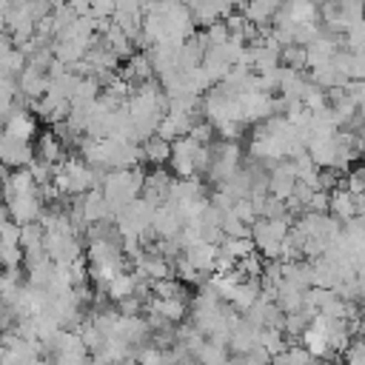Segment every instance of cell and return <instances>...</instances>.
I'll list each match as a JSON object with an SVG mask.
<instances>
[{"label": "cell", "mask_w": 365, "mask_h": 365, "mask_svg": "<svg viewBox=\"0 0 365 365\" xmlns=\"http://www.w3.org/2000/svg\"><path fill=\"white\" fill-rule=\"evenodd\" d=\"M143 185H145V171H143L140 165H137V168H114V171L106 174L100 191L106 194L114 220H117V214H120L128 202H134V200L143 194Z\"/></svg>", "instance_id": "cell-1"}, {"label": "cell", "mask_w": 365, "mask_h": 365, "mask_svg": "<svg viewBox=\"0 0 365 365\" xmlns=\"http://www.w3.org/2000/svg\"><path fill=\"white\" fill-rule=\"evenodd\" d=\"M291 234V225L288 220H257L251 225V240L257 245V251L265 257V259H279L282 257V245Z\"/></svg>", "instance_id": "cell-2"}, {"label": "cell", "mask_w": 365, "mask_h": 365, "mask_svg": "<svg viewBox=\"0 0 365 365\" xmlns=\"http://www.w3.org/2000/svg\"><path fill=\"white\" fill-rule=\"evenodd\" d=\"M211 151H214V160H211L208 180L222 185L225 180H231L242 168V148H240L237 140H217L211 145Z\"/></svg>", "instance_id": "cell-3"}, {"label": "cell", "mask_w": 365, "mask_h": 365, "mask_svg": "<svg viewBox=\"0 0 365 365\" xmlns=\"http://www.w3.org/2000/svg\"><path fill=\"white\" fill-rule=\"evenodd\" d=\"M202 143H197L194 137H180L171 143V160H168V168L177 180H188V177H197V151H200Z\"/></svg>", "instance_id": "cell-4"}, {"label": "cell", "mask_w": 365, "mask_h": 365, "mask_svg": "<svg viewBox=\"0 0 365 365\" xmlns=\"http://www.w3.org/2000/svg\"><path fill=\"white\" fill-rule=\"evenodd\" d=\"M46 251L51 257V262L68 268L74 265L77 259L86 257L83 251V242L77 240V234H46Z\"/></svg>", "instance_id": "cell-5"}, {"label": "cell", "mask_w": 365, "mask_h": 365, "mask_svg": "<svg viewBox=\"0 0 365 365\" xmlns=\"http://www.w3.org/2000/svg\"><path fill=\"white\" fill-rule=\"evenodd\" d=\"M88 354L91 351L86 348V342L80 339L77 331H63L51 351V359H54V365H88Z\"/></svg>", "instance_id": "cell-6"}, {"label": "cell", "mask_w": 365, "mask_h": 365, "mask_svg": "<svg viewBox=\"0 0 365 365\" xmlns=\"http://www.w3.org/2000/svg\"><path fill=\"white\" fill-rule=\"evenodd\" d=\"M43 211H46V202H43V197L37 191V194H20V197L6 200V211L3 214H9L17 225H29V222H40Z\"/></svg>", "instance_id": "cell-7"}, {"label": "cell", "mask_w": 365, "mask_h": 365, "mask_svg": "<svg viewBox=\"0 0 365 365\" xmlns=\"http://www.w3.org/2000/svg\"><path fill=\"white\" fill-rule=\"evenodd\" d=\"M3 134L14 137V140H23V143H31L34 137H40L37 134V117H34V111L17 106L11 114L3 117Z\"/></svg>", "instance_id": "cell-8"}, {"label": "cell", "mask_w": 365, "mask_h": 365, "mask_svg": "<svg viewBox=\"0 0 365 365\" xmlns=\"http://www.w3.org/2000/svg\"><path fill=\"white\" fill-rule=\"evenodd\" d=\"M0 160L9 168H29L37 160V148L31 143H23V140H14V137L3 134L0 137Z\"/></svg>", "instance_id": "cell-9"}, {"label": "cell", "mask_w": 365, "mask_h": 365, "mask_svg": "<svg viewBox=\"0 0 365 365\" xmlns=\"http://www.w3.org/2000/svg\"><path fill=\"white\" fill-rule=\"evenodd\" d=\"M171 188H174L171 174L163 171V168H154L151 174H145V185H143V194L140 197H145L151 205H163V202H168Z\"/></svg>", "instance_id": "cell-10"}, {"label": "cell", "mask_w": 365, "mask_h": 365, "mask_svg": "<svg viewBox=\"0 0 365 365\" xmlns=\"http://www.w3.org/2000/svg\"><path fill=\"white\" fill-rule=\"evenodd\" d=\"M120 77L128 83V86H143L145 80H151L154 77V66H151V57H148V51H137V54H131L128 60H125V66L120 68Z\"/></svg>", "instance_id": "cell-11"}, {"label": "cell", "mask_w": 365, "mask_h": 365, "mask_svg": "<svg viewBox=\"0 0 365 365\" xmlns=\"http://www.w3.org/2000/svg\"><path fill=\"white\" fill-rule=\"evenodd\" d=\"M17 86H20V94L26 100H40L48 91V71H40L34 66H26L23 74L17 77Z\"/></svg>", "instance_id": "cell-12"}, {"label": "cell", "mask_w": 365, "mask_h": 365, "mask_svg": "<svg viewBox=\"0 0 365 365\" xmlns=\"http://www.w3.org/2000/svg\"><path fill=\"white\" fill-rule=\"evenodd\" d=\"M217 257H220V245H214V242H194V245H188L185 248V259L197 268V271H202V274H211V271H217Z\"/></svg>", "instance_id": "cell-13"}, {"label": "cell", "mask_w": 365, "mask_h": 365, "mask_svg": "<svg viewBox=\"0 0 365 365\" xmlns=\"http://www.w3.org/2000/svg\"><path fill=\"white\" fill-rule=\"evenodd\" d=\"M145 311H157L160 317H165L171 325H180L188 314H191V305L188 299H163V297H151Z\"/></svg>", "instance_id": "cell-14"}, {"label": "cell", "mask_w": 365, "mask_h": 365, "mask_svg": "<svg viewBox=\"0 0 365 365\" xmlns=\"http://www.w3.org/2000/svg\"><path fill=\"white\" fill-rule=\"evenodd\" d=\"M37 157L40 160H46V163H51V165H60V163H66V143L54 134V131H43L40 137H37Z\"/></svg>", "instance_id": "cell-15"}, {"label": "cell", "mask_w": 365, "mask_h": 365, "mask_svg": "<svg viewBox=\"0 0 365 365\" xmlns=\"http://www.w3.org/2000/svg\"><path fill=\"white\" fill-rule=\"evenodd\" d=\"M334 220H339L342 225L348 222V220H354V217H359L356 214V200H354V194L342 185V188H336V191H331V211H328Z\"/></svg>", "instance_id": "cell-16"}, {"label": "cell", "mask_w": 365, "mask_h": 365, "mask_svg": "<svg viewBox=\"0 0 365 365\" xmlns=\"http://www.w3.org/2000/svg\"><path fill=\"white\" fill-rule=\"evenodd\" d=\"M137 282H140L137 271H123L120 277H114V282L106 288V294H108L111 302H123V299L137 294Z\"/></svg>", "instance_id": "cell-17"}, {"label": "cell", "mask_w": 365, "mask_h": 365, "mask_svg": "<svg viewBox=\"0 0 365 365\" xmlns=\"http://www.w3.org/2000/svg\"><path fill=\"white\" fill-rule=\"evenodd\" d=\"M143 160H148L151 165H163V163H168L171 160V143L165 140V137H160V134H154V137H148L145 143H143Z\"/></svg>", "instance_id": "cell-18"}, {"label": "cell", "mask_w": 365, "mask_h": 365, "mask_svg": "<svg viewBox=\"0 0 365 365\" xmlns=\"http://www.w3.org/2000/svg\"><path fill=\"white\" fill-rule=\"evenodd\" d=\"M220 251L240 262V259H245L248 254H254V251H257V245H254V240H251V237H225V240L220 242Z\"/></svg>", "instance_id": "cell-19"}, {"label": "cell", "mask_w": 365, "mask_h": 365, "mask_svg": "<svg viewBox=\"0 0 365 365\" xmlns=\"http://www.w3.org/2000/svg\"><path fill=\"white\" fill-rule=\"evenodd\" d=\"M154 297H163V299H188V288H185L182 279L168 277V279H157L154 282Z\"/></svg>", "instance_id": "cell-20"}, {"label": "cell", "mask_w": 365, "mask_h": 365, "mask_svg": "<svg viewBox=\"0 0 365 365\" xmlns=\"http://www.w3.org/2000/svg\"><path fill=\"white\" fill-rule=\"evenodd\" d=\"M282 66L288 68H308V51L305 46H282Z\"/></svg>", "instance_id": "cell-21"}, {"label": "cell", "mask_w": 365, "mask_h": 365, "mask_svg": "<svg viewBox=\"0 0 365 365\" xmlns=\"http://www.w3.org/2000/svg\"><path fill=\"white\" fill-rule=\"evenodd\" d=\"M234 214L245 222V225H254L257 220H259V214H257V205L251 202V200H237V205H234Z\"/></svg>", "instance_id": "cell-22"}, {"label": "cell", "mask_w": 365, "mask_h": 365, "mask_svg": "<svg viewBox=\"0 0 365 365\" xmlns=\"http://www.w3.org/2000/svg\"><path fill=\"white\" fill-rule=\"evenodd\" d=\"M91 14L97 20H114L117 14V0H91Z\"/></svg>", "instance_id": "cell-23"}, {"label": "cell", "mask_w": 365, "mask_h": 365, "mask_svg": "<svg viewBox=\"0 0 365 365\" xmlns=\"http://www.w3.org/2000/svg\"><path fill=\"white\" fill-rule=\"evenodd\" d=\"M345 365H365V339H354L345 351Z\"/></svg>", "instance_id": "cell-24"}, {"label": "cell", "mask_w": 365, "mask_h": 365, "mask_svg": "<svg viewBox=\"0 0 365 365\" xmlns=\"http://www.w3.org/2000/svg\"><path fill=\"white\" fill-rule=\"evenodd\" d=\"M77 14H91V0H66Z\"/></svg>", "instance_id": "cell-25"}, {"label": "cell", "mask_w": 365, "mask_h": 365, "mask_svg": "<svg viewBox=\"0 0 365 365\" xmlns=\"http://www.w3.org/2000/svg\"><path fill=\"white\" fill-rule=\"evenodd\" d=\"M314 365H342V362H339V359H328V356H325V359H314Z\"/></svg>", "instance_id": "cell-26"}, {"label": "cell", "mask_w": 365, "mask_h": 365, "mask_svg": "<svg viewBox=\"0 0 365 365\" xmlns=\"http://www.w3.org/2000/svg\"><path fill=\"white\" fill-rule=\"evenodd\" d=\"M359 134H362V157H365V128H362Z\"/></svg>", "instance_id": "cell-27"}]
</instances>
